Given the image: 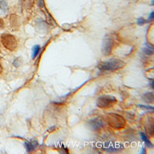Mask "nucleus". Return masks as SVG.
<instances>
[{"mask_svg": "<svg viewBox=\"0 0 154 154\" xmlns=\"http://www.w3.org/2000/svg\"><path fill=\"white\" fill-rule=\"evenodd\" d=\"M125 66V62L118 59H109L99 64V69L101 71H113L122 69Z\"/></svg>", "mask_w": 154, "mask_h": 154, "instance_id": "obj_1", "label": "nucleus"}, {"mask_svg": "<svg viewBox=\"0 0 154 154\" xmlns=\"http://www.w3.org/2000/svg\"><path fill=\"white\" fill-rule=\"evenodd\" d=\"M107 121L110 126L116 129H122L126 125V121L124 117L117 113H108L107 116Z\"/></svg>", "mask_w": 154, "mask_h": 154, "instance_id": "obj_2", "label": "nucleus"}, {"mask_svg": "<svg viewBox=\"0 0 154 154\" xmlns=\"http://www.w3.org/2000/svg\"><path fill=\"white\" fill-rule=\"evenodd\" d=\"M117 99L113 96L103 95L99 96L97 100V106L100 108H109L117 103Z\"/></svg>", "mask_w": 154, "mask_h": 154, "instance_id": "obj_3", "label": "nucleus"}, {"mask_svg": "<svg viewBox=\"0 0 154 154\" xmlns=\"http://www.w3.org/2000/svg\"><path fill=\"white\" fill-rule=\"evenodd\" d=\"M1 41L5 48L10 51H14L17 47V41L13 35L9 34H4L1 35Z\"/></svg>", "mask_w": 154, "mask_h": 154, "instance_id": "obj_4", "label": "nucleus"}, {"mask_svg": "<svg viewBox=\"0 0 154 154\" xmlns=\"http://www.w3.org/2000/svg\"><path fill=\"white\" fill-rule=\"evenodd\" d=\"M114 41L112 38L107 36L103 40L102 45H101V52L104 56H109L112 53Z\"/></svg>", "mask_w": 154, "mask_h": 154, "instance_id": "obj_5", "label": "nucleus"}, {"mask_svg": "<svg viewBox=\"0 0 154 154\" xmlns=\"http://www.w3.org/2000/svg\"><path fill=\"white\" fill-rule=\"evenodd\" d=\"M88 123L90 126L92 128V129H93L94 131H99L104 126L105 122L101 117H95V118L89 121Z\"/></svg>", "mask_w": 154, "mask_h": 154, "instance_id": "obj_6", "label": "nucleus"}, {"mask_svg": "<svg viewBox=\"0 0 154 154\" xmlns=\"http://www.w3.org/2000/svg\"><path fill=\"white\" fill-rule=\"evenodd\" d=\"M143 100L148 104H153L154 101L153 92H148L143 95Z\"/></svg>", "mask_w": 154, "mask_h": 154, "instance_id": "obj_7", "label": "nucleus"}, {"mask_svg": "<svg viewBox=\"0 0 154 154\" xmlns=\"http://www.w3.org/2000/svg\"><path fill=\"white\" fill-rule=\"evenodd\" d=\"M140 134H141V139L143 140V141L145 143V144H146L147 146H148V147H153V144H152L151 142H150V141L149 139H148V138L147 137L146 135L144 133L141 132Z\"/></svg>", "mask_w": 154, "mask_h": 154, "instance_id": "obj_8", "label": "nucleus"}, {"mask_svg": "<svg viewBox=\"0 0 154 154\" xmlns=\"http://www.w3.org/2000/svg\"><path fill=\"white\" fill-rule=\"evenodd\" d=\"M40 50H41V46L39 45H36L33 48V53H32V59H34L37 57V55L39 53Z\"/></svg>", "mask_w": 154, "mask_h": 154, "instance_id": "obj_9", "label": "nucleus"}, {"mask_svg": "<svg viewBox=\"0 0 154 154\" xmlns=\"http://www.w3.org/2000/svg\"><path fill=\"white\" fill-rule=\"evenodd\" d=\"M143 53H144L145 54H146V55H148V56L152 55V54H153V47H151V48H150V46H146L144 49H143Z\"/></svg>", "mask_w": 154, "mask_h": 154, "instance_id": "obj_10", "label": "nucleus"}, {"mask_svg": "<svg viewBox=\"0 0 154 154\" xmlns=\"http://www.w3.org/2000/svg\"><path fill=\"white\" fill-rule=\"evenodd\" d=\"M24 145H25L27 152H31V151H33V150H34V144H33V143L31 142H29V141H27V142H25V143H24Z\"/></svg>", "mask_w": 154, "mask_h": 154, "instance_id": "obj_11", "label": "nucleus"}, {"mask_svg": "<svg viewBox=\"0 0 154 154\" xmlns=\"http://www.w3.org/2000/svg\"><path fill=\"white\" fill-rule=\"evenodd\" d=\"M22 59H21V58L19 57L14 61L13 64L16 66V67H18V66H19L21 64H22Z\"/></svg>", "mask_w": 154, "mask_h": 154, "instance_id": "obj_12", "label": "nucleus"}, {"mask_svg": "<svg viewBox=\"0 0 154 154\" xmlns=\"http://www.w3.org/2000/svg\"><path fill=\"white\" fill-rule=\"evenodd\" d=\"M139 107H140L141 108H142V109H146V110H152V111H153V106H145V105H141L140 104L139 105Z\"/></svg>", "mask_w": 154, "mask_h": 154, "instance_id": "obj_13", "label": "nucleus"}, {"mask_svg": "<svg viewBox=\"0 0 154 154\" xmlns=\"http://www.w3.org/2000/svg\"><path fill=\"white\" fill-rule=\"evenodd\" d=\"M145 23H146V20H145V19L143 18V17H140L139 19H138L137 24H139V25H140V26L143 25V24H144Z\"/></svg>", "mask_w": 154, "mask_h": 154, "instance_id": "obj_14", "label": "nucleus"}, {"mask_svg": "<svg viewBox=\"0 0 154 154\" xmlns=\"http://www.w3.org/2000/svg\"><path fill=\"white\" fill-rule=\"evenodd\" d=\"M154 18V12H150V15H149V17H148V20L149 21H152Z\"/></svg>", "mask_w": 154, "mask_h": 154, "instance_id": "obj_15", "label": "nucleus"}, {"mask_svg": "<svg viewBox=\"0 0 154 154\" xmlns=\"http://www.w3.org/2000/svg\"><path fill=\"white\" fill-rule=\"evenodd\" d=\"M3 27H4V22H3V21L0 19V29L2 28Z\"/></svg>", "mask_w": 154, "mask_h": 154, "instance_id": "obj_16", "label": "nucleus"}, {"mask_svg": "<svg viewBox=\"0 0 154 154\" xmlns=\"http://www.w3.org/2000/svg\"><path fill=\"white\" fill-rule=\"evenodd\" d=\"M141 153H142V154L146 153V150H145V148H142V150H141Z\"/></svg>", "mask_w": 154, "mask_h": 154, "instance_id": "obj_17", "label": "nucleus"}, {"mask_svg": "<svg viewBox=\"0 0 154 154\" xmlns=\"http://www.w3.org/2000/svg\"><path fill=\"white\" fill-rule=\"evenodd\" d=\"M2 72V67H1V64H0V73Z\"/></svg>", "mask_w": 154, "mask_h": 154, "instance_id": "obj_18", "label": "nucleus"}]
</instances>
